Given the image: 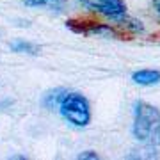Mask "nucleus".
Segmentation results:
<instances>
[{
    "label": "nucleus",
    "instance_id": "1",
    "mask_svg": "<svg viewBox=\"0 0 160 160\" xmlns=\"http://www.w3.org/2000/svg\"><path fill=\"white\" fill-rule=\"evenodd\" d=\"M133 137L142 146H160V110L146 102L133 105Z\"/></svg>",
    "mask_w": 160,
    "mask_h": 160
},
{
    "label": "nucleus",
    "instance_id": "2",
    "mask_svg": "<svg viewBox=\"0 0 160 160\" xmlns=\"http://www.w3.org/2000/svg\"><path fill=\"white\" fill-rule=\"evenodd\" d=\"M59 112L69 125L77 128H86L91 123V105L84 94L68 92L59 105Z\"/></svg>",
    "mask_w": 160,
    "mask_h": 160
},
{
    "label": "nucleus",
    "instance_id": "3",
    "mask_svg": "<svg viewBox=\"0 0 160 160\" xmlns=\"http://www.w3.org/2000/svg\"><path fill=\"white\" fill-rule=\"evenodd\" d=\"M78 2L86 9L103 14L110 20H116V18L126 14V6L123 0H78Z\"/></svg>",
    "mask_w": 160,
    "mask_h": 160
},
{
    "label": "nucleus",
    "instance_id": "4",
    "mask_svg": "<svg viewBox=\"0 0 160 160\" xmlns=\"http://www.w3.org/2000/svg\"><path fill=\"white\" fill-rule=\"evenodd\" d=\"M66 27L69 30H73L77 34L82 36H110V38H116L118 32L114 30L112 25H105V23H98V22H89V20H68L66 22Z\"/></svg>",
    "mask_w": 160,
    "mask_h": 160
},
{
    "label": "nucleus",
    "instance_id": "5",
    "mask_svg": "<svg viewBox=\"0 0 160 160\" xmlns=\"http://www.w3.org/2000/svg\"><path fill=\"white\" fill-rule=\"evenodd\" d=\"M132 80L142 87L157 86V84H160V71L158 69H139V71L132 73Z\"/></svg>",
    "mask_w": 160,
    "mask_h": 160
},
{
    "label": "nucleus",
    "instance_id": "6",
    "mask_svg": "<svg viewBox=\"0 0 160 160\" xmlns=\"http://www.w3.org/2000/svg\"><path fill=\"white\" fill-rule=\"evenodd\" d=\"M114 22L119 25L121 29L128 30V32H132V34H139V32H142V30H144L142 23L139 22V20L126 16V14H123V16H119V18H116Z\"/></svg>",
    "mask_w": 160,
    "mask_h": 160
},
{
    "label": "nucleus",
    "instance_id": "7",
    "mask_svg": "<svg viewBox=\"0 0 160 160\" xmlns=\"http://www.w3.org/2000/svg\"><path fill=\"white\" fill-rule=\"evenodd\" d=\"M66 94H68V91H64V89H53V91H50L45 96L43 105H45L46 109H55V107L61 105V102H62V98Z\"/></svg>",
    "mask_w": 160,
    "mask_h": 160
},
{
    "label": "nucleus",
    "instance_id": "8",
    "mask_svg": "<svg viewBox=\"0 0 160 160\" xmlns=\"http://www.w3.org/2000/svg\"><path fill=\"white\" fill-rule=\"evenodd\" d=\"M11 50L14 52V53H29V55H36L38 52H39V48L36 45H32V43H29V41H12L11 43Z\"/></svg>",
    "mask_w": 160,
    "mask_h": 160
},
{
    "label": "nucleus",
    "instance_id": "9",
    "mask_svg": "<svg viewBox=\"0 0 160 160\" xmlns=\"http://www.w3.org/2000/svg\"><path fill=\"white\" fill-rule=\"evenodd\" d=\"M77 158H78V160H96V158H100V157H98L96 151L87 149V151H82V153L77 155Z\"/></svg>",
    "mask_w": 160,
    "mask_h": 160
},
{
    "label": "nucleus",
    "instance_id": "10",
    "mask_svg": "<svg viewBox=\"0 0 160 160\" xmlns=\"http://www.w3.org/2000/svg\"><path fill=\"white\" fill-rule=\"evenodd\" d=\"M23 2H25V6H29V7H41V6L50 4L52 0H23Z\"/></svg>",
    "mask_w": 160,
    "mask_h": 160
},
{
    "label": "nucleus",
    "instance_id": "11",
    "mask_svg": "<svg viewBox=\"0 0 160 160\" xmlns=\"http://www.w3.org/2000/svg\"><path fill=\"white\" fill-rule=\"evenodd\" d=\"M153 7H155V11H157V14L160 16V0H153Z\"/></svg>",
    "mask_w": 160,
    "mask_h": 160
}]
</instances>
